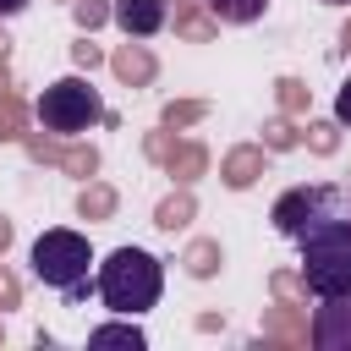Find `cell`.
Wrapping results in <instances>:
<instances>
[{
  "label": "cell",
  "mask_w": 351,
  "mask_h": 351,
  "mask_svg": "<svg viewBox=\"0 0 351 351\" xmlns=\"http://www.w3.org/2000/svg\"><path fill=\"white\" fill-rule=\"evenodd\" d=\"M99 302L121 318H137L148 307H159V291H165V263L148 252V247H115L104 263H99V280H93Z\"/></svg>",
  "instance_id": "obj_1"
},
{
  "label": "cell",
  "mask_w": 351,
  "mask_h": 351,
  "mask_svg": "<svg viewBox=\"0 0 351 351\" xmlns=\"http://www.w3.org/2000/svg\"><path fill=\"white\" fill-rule=\"evenodd\" d=\"M0 55H5V33H0Z\"/></svg>",
  "instance_id": "obj_31"
},
{
  "label": "cell",
  "mask_w": 351,
  "mask_h": 351,
  "mask_svg": "<svg viewBox=\"0 0 351 351\" xmlns=\"http://www.w3.org/2000/svg\"><path fill=\"white\" fill-rule=\"evenodd\" d=\"M0 137H22V104L11 88H0Z\"/></svg>",
  "instance_id": "obj_19"
},
{
  "label": "cell",
  "mask_w": 351,
  "mask_h": 351,
  "mask_svg": "<svg viewBox=\"0 0 351 351\" xmlns=\"http://www.w3.org/2000/svg\"><path fill=\"white\" fill-rule=\"evenodd\" d=\"M33 0H0V16H16V11H27Z\"/></svg>",
  "instance_id": "obj_27"
},
{
  "label": "cell",
  "mask_w": 351,
  "mask_h": 351,
  "mask_svg": "<svg viewBox=\"0 0 351 351\" xmlns=\"http://www.w3.org/2000/svg\"><path fill=\"white\" fill-rule=\"evenodd\" d=\"M208 11H214L219 22H236V27H247V22H258V16L269 11V0H208Z\"/></svg>",
  "instance_id": "obj_11"
},
{
  "label": "cell",
  "mask_w": 351,
  "mask_h": 351,
  "mask_svg": "<svg viewBox=\"0 0 351 351\" xmlns=\"http://www.w3.org/2000/svg\"><path fill=\"white\" fill-rule=\"evenodd\" d=\"M71 11H77V27L82 33H93L104 16H115V5H104V0H71Z\"/></svg>",
  "instance_id": "obj_18"
},
{
  "label": "cell",
  "mask_w": 351,
  "mask_h": 351,
  "mask_svg": "<svg viewBox=\"0 0 351 351\" xmlns=\"http://www.w3.org/2000/svg\"><path fill=\"white\" fill-rule=\"evenodd\" d=\"M263 143H269V148H291V143H296L291 121H269V126H263Z\"/></svg>",
  "instance_id": "obj_22"
},
{
  "label": "cell",
  "mask_w": 351,
  "mask_h": 351,
  "mask_svg": "<svg viewBox=\"0 0 351 351\" xmlns=\"http://www.w3.org/2000/svg\"><path fill=\"white\" fill-rule=\"evenodd\" d=\"M16 302H22V285H16V274L0 269V307H16Z\"/></svg>",
  "instance_id": "obj_24"
},
{
  "label": "cell",
  "mask_w": 351,
  "mask_h": 351,
  "mask_svg": "<svg viewBox=\"0 0 351 351\" xmlns=\"http://www.w3.org/2000/svg\"><path fill=\"white\" fill-rule=\"evenodd\" d=\"M313 346L318 351H351V291L340 296H318V313H313Z\"/></svg>",
  "instance_id": "obj_6"
},
{
  "label": "cell",
  "mask_w": 351,
  "mask_h": 351,
  "mask_svg": "<svg viewBox=\"0 0 351 351\" xmlns=\"http://www.w3.org/2000/svg\"><path fill=\"white\" fill-rule=\"evenodd\" d=\"M27 148H33L38 159H49V165L71 170V176H93V170H99V154H93V148H55V143H44V137H33Z\"/></svg>",
  "instance_id": "obj_9"
},
{
  "label": "cell",
  "mask_w": 351,
  "mask_h": 351,
  "mask_svg": "<svg viewBox=\"0 0 351 351\" xmlns=\"http://www.w3.org/2000/svg\"><path fill=\"white\" fill-rule=\"evenodd\" d=\"M219 269V241H197L192 252H186V274H197V280H208Z\"/></svg>",
  "instance_id": "obj_17"
},
{
  "label": "cell",
  "mask_w": 351,
  "mask_h": 351,
  "mask_svg": "<svg viewBox=\"0 0 351 351\" xmlns=\"http://www.w3.org/2000/svg\"><path fill=\"white\" fill-rule=\"evenodd\" d=\"M302 285L313 296L351 291V219H324L302 236Z\"/></svg>",
  "instance_id": "obj_2"
},
{
  "label": "cell",
  "mask_w": 351,
  "mask_h": 351,
  "mask_svg": "<svg viewBox=\"0 0 351 351\" xmlns=\"http://www.w3.org/2000/svg\"><path fill=\"white\" fill-rule=\"evenodd\" d=\"M110 66H115V77H121V82H132V88L154 82V71H159V66H154V55H148L143 44H121V49L110 55Z\"/></svg>",
  "instance_id": "obj_8"
},
{
  "label": "cell",
  "mask_w": 351,
  "mask_h": 351,
  "mask_svg": "<svg viewBox=\"0 0 351 351\" xmlns=\"http://www.w3.org/2000/svg\"><path fill=\"white\" fill-rule=\"evenodd\" d=\"M340 214V186H329V181H302V186H291V192H280L274 197V230L280 236H291V241H302L313 225H324V219H335Z\"/></svg>",
  "instance_id": "obj_5"
},
{
  "label": "cell",
  "mask_w": 351,
  "mask_h": 351,
  "mask_svg": "<svg viewBox=\"0 0 351 351\" xmlns=\"http://www.w3.org/2000/svg\"><path fill=\"white\" fill-rule=\"evenodd\" d=\"M324 5H351V0H324Z\"/></svg>",
  "instance_id": "obj_30"
},
{
  "label": "cell",
  "mask_w": 351,
  "mask_h": 351,
  "mask_svg": "<svg viewBox=\"0 0 351 351\" xmlns=\"http://www.w3.org/2000/svg\"><path fill=\"white\" fill-rule=\"evenodd\" d=\"M33 110H38V126L55 132V137H77V132H88V126L104 121V99H99V88H93L88 77H60V82H49Z\"/></svg>",
  "instance_id": "obj_4"
},
{
  "label": "cell",
  "mask_w": 351,
  "mask_h": 351,
  "mask_svg": "<svg viewBox=\"0 0 351 351\" xmlns=\"http://www.w3.org/2000/svg\"><path fill=\"white\" fill-rule=\"evenodd\" d=\"M77 214H82V219H110V214H115V192L99 186V181H88L82 197H77Z\"/></svg>",
  "instance_id": "obj_12"
},
{
  "label": "cell",
  "mask_w": 351,
  "mask_h": 351,
  "mask_svg": "<svg viewBox=\"0 0 351 351\" xmlns=\"http://www.w3.org/2000/svg\"><path fill=\"white\" fill-rule=\"evenodd\" d=\"M71 60H77V66H99L104 55H99V44H88V38H82V44H71Z\"/></svg>",
  "instance_id": "obj_26"
},
{
  "label": "cell",
  "mask_w": 351,
  "mask_h": 351,
  "mask_svg": "<svg viewBox=\"0 0 351 351\" xmlns=\"http://www.w3.org/2000/svg\"><path fill=\"white\" fill-rule=\"evenodd\" d=\"M280 104H285V110H302V104H307V88H302L296 77H280Z\"/></svg>",
  "instance_id": "obj_21"
},
{
  "label": "cell",
  "mask_w": 351,
  "mask_h": 351,
  "mask_svg": "<svg viewBox=\"0 0 351 351\" xmlns=\"http://www.w3.org/2000/svg\"><path fill=\"white\" fill-rule=\"evenodd\" d=\"M11 247V225H5V214H0V252Z\"/></svg>",
  "instance_id": "obj_28"
},
{
  "label": "cell",
  "mask_w": 351,
  "mask_h": 351,
  "mask_svg": "<svg viewBox=\"0 0 351 351\" xmlns=\"http://www.w3.org/2000/svg\"><path fill=\"white\" fill-rule=\"evenodd\" d=\"M335 121L340 126H351V77L340 82V93H335Z\"/></svg>",
  "instance_id": "obj_25"
},
{
  "label": "cell",
  "mask_w": 351,
  "mask_h": 351,
  "mask_svg": "<svg viewBox=\"0 0 351 351\" xmlns=\"http://www.w3.org/2000/svg\"><path fill=\"white\" fill-rule=\"evenodd\" d=\"M307 148L313 154H329L335 148V126H307Z\"/></svg>",
  "instance_id": "obj_23"
},
{
  "label": "cell",
  "mask_w": 351,
  "mask_h": 351,
  "mask_svg": "<svg viewBox=\"0 0 351 351\" xmlns=\"http://www.w3.org/2000/svg\"><path fill=\"white\" fill-rule=\"evenodd\" d=\"M203 110L208 104H165V126H192V121H203Z\"/></svg>",
  "instance_id": "obj_20"
},
{
  "label": "cell",
  "mask_w": 351,
  "mask_h": 351,
  "mask_svg": "<svg viewBox=\"0 0 351 351\" xmlns=\"http://www.w3.org/2000/svg\"><path fill=\"white\" fill-rule=\"evenodd\" d=\"M258 170H263V148H236V154H225V170L219 176H225V186L241 192V186L258 181Z\"/></svg>",
  "instance_id": "obj_10"
},
{
  "label": "cell",
  "mask_w": 351,
  "mask_h": 351,
  "mask_svg": "<svg viewBox=\"0 0 351 351\" xmlns=\"http://www.w3.org/2000/svg\"><path fill=\"white\" fill-rule=\"evenodd\" d=\"M88 346H132V351H143L148 340H143L137 324H99V329L88 335Z\"/></svg>",
  "instance_id": "obj_13"
},
{
  "label": "cell",
  "mask_w": 351,
  "mask_h": 351,
  "mask_svg": "<svg viewBox=\"0 0 351 351\" xmlns=\"http://www.w3.org/2000/svg\"><path fill=\"white\" fill-rule=\"evenodd\" d=\"M214 22H219V16H214V11H208V16H203V11H197V5H192V0H181V22H176V27H181V33H186V38H197V44H203V38H214Z\"/></svg>",
  "instance_id": "obj_15"
},
{
  "label": "cell",
  "mask_w": 351,
  "mask_h": 351,
  "mask_svg": "<svg viewBox=\"0 0 351 351\" xmlns=\"http://www.w3.org/2000/svg\"><path fill=\"white\" fill-rule=\"evenodd\" d=\"M115 22L126 38H154L170 22V0H115Z\"/></svg>",
  "instance_id": "obj_7"
},
{
  "label": "cell",
  "mask_w": 351,
  "mask_h": 351,
  "mask_svg": "<svg viewBox=\"0 0 351 351\" xmlns=\"http://www.w3.org/2000/svg\"><path fill=\"white\" fill-rule=\"evenodd\" d=\"M33 274L44 280V285H55L66 302H77L82 291H88V269H93V247H88V236L82 230H66V225H55V230H44L38 241H33Z\"/></svg>",
  "instance_id": "obj_3"
},
{
  "label": "cell",
  "mask_w": 351,
  "mask_h": 351,
  "mask_svg": "<svg viewBox=\"0 0 351 351\" xmlns=\"http://www.w3.org/2000/svg\"><path fill=\"white\" fill-rule=\"evenodd\" d=\"M186 219H192V197H186V192H176V197H165V203L154 208V225H159V230H181Z\"/></svg>",
  "instance_id": "obj_14"
},
{
  "label": "cell",
  "mask_w": 351,
  "mask_h": 351,
  "mask_svg": "<svg viewBox=\"0 0 351 351\" xmlns=\"http://www.w3.org/2000/svg\"><path fill=\"white\" fill-rule=\"evenodd\" d=\"M340 44H346V49H351V22H346V33H340Z\"/></svg>",
  "instance_id": "obj_29"
},
{
  "label": "cell",
  "mask_w": 351,
  "mask_h": 351,
  "mask_svg": "<svg viewBox=\"0 0 351 351\" xmlns=\"http://www.w3.org/2000/svg\"><path fill=\"white\" fill-rule=\"evenodd\" d=\"M197 170H203V148H197V143H176V148H170V176L192 181Z\"/></svg>",
  "instance_id": "obj_16"
}]
</instances>
